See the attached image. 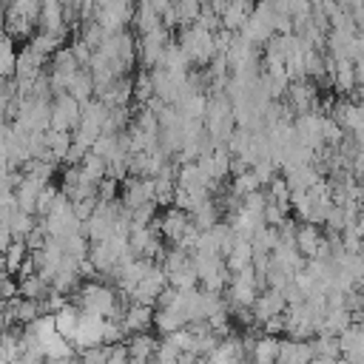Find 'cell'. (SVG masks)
I'll return each mask as SVG.
<instances>
[{"label": "cell", "instance_id": "15", "mask_svg": "<svg viewBox=\"0 0 364 364\" xmlns=\"http://www.w3.org/2000/svg\"><path fill=\"white\" fill-rule=\"evenodd\" d=\"M250 9H253V0H230V3H228V9H225V11H222V17H219V26H222L225 31L236 34V31L242 28V23L247 20Z\"/></svg>", "mask_w": 364, "mask_h": 364}, {"label": "cell", "instance_id": "21", "mask_svg": "<svg viewBox=\"0 0 364 364\" xmlns=\"http://www.w3.org/2000/svg\"><path fill=\"white\" fill-rule=\"evenodd\" d=\"M48 293H51L48 282H43L37 273H31V276H20V279H17V296H20V299L43 301Z\"/></svg>", "mask_w": 364, "mask_h": 364}, {"label": "cell", "instance_id": "3", "mask_svg": "<svg viewBox=\"0 0 364 364\" xmlns=\"http://www.w3.org/2000/svg\"><path fill=\"white\" fill-rule=\"evenodd\" d=\"M171 43V31L168 28H154V31H148V34H139L136 37V60H139V65L148 71V68H154V65H159V57H162V51H165V46Z\"/></svg>", "mask_w": 364, "mask_h": 364}, {"label": "cell", "instance_id": "24", "mask_svg": "<svg viewBox=\"0 0 364 364\" xmlns=\"http://www.w3.org/2000/svg\"><path fill=\"white\" fill-rule=\"evenodd\" d=\"M65 94L74 97L80 105L88 102V100L94 97V80H91V74H88L85 68H80V71L74 74V80L68 82V91H65Z\"/></svg>", "mask_w": 364, "mask_h": 364}, {"label": "cell", "instance_id": "42", "mask_svg": "<svg viewBox=\"0 0 364 364\" xmlns=\"http://www.w3.org/2000/svg\"><path fill=\"white\" fill-rule=\"evenodd\" d=\"M202 3H205V0H202Z\"/></svg>", "mask_w": 364, "mask_h": 364}, {"label": "cell", "instance_id": "32", "mask_svg": "<svg viewBox=\"0 0 364 364\" xmlns=\"http://www.w3.org/2000/svg\"><path fill=\"white\" fill-rule=\"evenodd\" d=\"M344 136L347 134L338 128V122L333 117H321V142H324V148H338Z\"/></svg>", "mask_w": 364, "mask_h": 364}, {"label": "cell", "instance_id": "12", "mask_svg": "<svg viewBox=\"0 0 364 364\" xmlns=\"http://www.w3.org/2000/svg\"><path fill=\"white\" fill-rule=\"evenodd\" d=\"M151 318H154V307H148V304H125V313H122V330L128 333V336H134V333H148L151 330Z\"/></svg>", "mask_w": 364, "mask_h": 364}, {"label": "cell", "instance_id": "36", "mask_svg": "<svg viewBox=\"0 0 364 364\" xmlns=\"http://www.w3.org/2000/svg\"><path fill=\"white\" fill-rule=\"evenodd\" d=\"M284 219H287V210H284V208H279V205H273V202L264 205V210H262V222H264L267 228H279Z\"/></svg>", "mask_w": 364, "mask_h": 364}, {"label": "cell", "instance_id": "41", "mask_svg": "<svg viewBox=\"0 0 364 364\" xmlns=\"http://www.w3.org/2000/svg\"><path fill=\"white\" fill-rule=\"evenodd\" d=\"M3 14H6V6L0 3V26H3Z\"/></svg>", "mask_w": 364, "mask_h": 364}, {"label": "cell", "instance_id": "17", "mask_svg": "<svg viewBox=\"0 0 364 364\" xmlns=\"http://www.w3.org/2000/svg\"><path fill=\"white\" fill-rule=\"evenodd\" d=\"M136 34H148V31H154V28H159L162 23H159V14L151 9V3L148 0H136V6H134V14H131V23H128Z\"/></svg>", "mask_w": 364, "mask_h": 364}, {"label": "cell", "instance_id": "38", "mask_svg": "<svg viewBox=\"0 0 364 364\" xmlns=\"http://www.w3.org/2000/svg\"><path fill=\"white\" fill-rule=\"evenodd\" d=\"M102 364H128L125 344H105V361Z\"/></svg>", "mask_w": 364, "mask_h": 364}, {"label": "cell", "instance_id": "25", "mask_svg": "<svg viewBox=\"0 0 364 364\" xmlns=\"http://www.w3.org/2000/svg\"><path fill=\"white\" fill-rule=\"evenodd\" d=\"M43 139H46V154L54 159V162H63V156H65V151H68V145H71V134L68 131H46L43 134Z\"/></svg>", "mask_w": 364, "mask_h": 364}, {"label": "cell", "instance_id": "13", "mask_svg": "<svg viewBox=\"0 0 364 364\" xmlns=\"http://www.w3.org/2000/svg\"><path fill=\"white\" fill-rule=\"evenodd\" d=\"M276 355H279V336H256L253 344H250V353H247V361L250 364H276Z\"/></svg>", "mask_w": 364, "mask_h": 364}, {"label": "cell", "instance_id": "29", "mask_svg": "<svg viewBox=\"0 0 364 364\" xmlns=\"http://www.w3.org/2000/svg\"><path fill=\"white\" fill-rule=\"evenodd\" d=\"M262 185L256 182V176H253V171L247 168V171H242V173H236V176H230V182H228V191L230 193H236L239 199L242 196H247V193H253V191H259Z\"/></svg>", "mask_w": 364, "mask_h": 364}, {"label": "cell", "instance_id": "5", "mask_svg": "<svg viewBox=\"0 0 364 364\" xmlns=\"http://www.w3.org/2000/svg\"><path fill=\"white\" fill-rule=\"evenodd\" d=\"M105 117H108V108H105L97 97H91L88 102L80 105V119H77V128H74L71 134H77V136L94 142V139L102 134V122H105Z\"/></svg>", "mask_w": 364, "mask_h": 364}, {"label": "cell", "instance_id": "30", "mask_svg": "<svg viewBox=\"0 0 364 364\" xmlns=\"http://www.w3.org/2000/svg\"><path fill=\"white\" fill-rule=\"evenodd\" d=\"M60 242H63V253H65L68 259L80 262V259H85V256H88V239H85L82 233L65 236V239H60Z\"/></svg>", "mask_w": 364, "mask_h": 364}, {"label": "cell", "instance_id": "14", "mask_svg": "<svg viewBox=\"0 0 364 364\" xmlns=\"http://www.w3.org/2000/svg\"><path fill=\"white\" fill-rule=\"evenodd\" d=\"M310 347L307 341H296V338H279V355L276 364H310Z\"/></svg>", "mask_w": 364, "mask_h": 364}, {"label": "cell", "instance_id": "11", "mask_svg": "<svg viewBox=\"0 0 364 364\" xmlns=\"http://www.w3.org/2000/svg\"><path fill=\"white\" fill-rule=\"evenodd\" d=\"M188 225H191L188 213H182V210H176V208H165V210L156 216V230H159L162 242H171V245L179 242V236L185 233Z\"/></svg>", "mask_w": 364, "mask_h": 364}, {"label": "cell", "instance_id": "20", "mask_svg": "<svg viewBox=\"0 0 364 364\" xmlns=\"http://www.w3.org/2000/svg\"><path fill=\"white\" fill-rule=\"evenodd\" d=\"M159 68L173 71V74H188V71H191V63H188L185 51L176 46L173 37H171V43L165 46V51H162V57H159Z\"/></svg>", "mask_w": 364, "mask_h": 364}, {"label": "cell", "instance_id": "9", "mask_svg": "<svg viewBox=\"0 0 364 364\" xmlns=\"http://www.w3.org/2000/svg\"><path fill=\"white\" fill-rule=\"evenodd\" d=\"M336 341H338V355H341L344 361H350V364H364V330H361L358 321H353L350 327H344V330L336 336Z\"/></svg>", "mask_w": 364, "mask_h": 364}, {"label": "cell", "instance_id": "27", "mask_svg": "<svg viewBox=\"0 0 364 364\" xmlns=\"http://www.w3.org/2000/svg\"><path fill=\"white\" fill-rule=\"evenodd\" d=\"M165 279H168V287H173V290H193V287H199V279H196V270H193L191 262L185 267L168 273Z\"/></svg>", "mask_w": 364, "mask_h": 364}, {"label": "cell", "instance_id": "34", "mask_svg": "<svg viewBox=\"0 0 364 364\" xmlns=\"http://www.w3.org/2000/svg\"><path fill=\"white\" fill-rule=\"evenodd\" d=\"M77 37H80V40H82V43H85V46H88L91 51H94V48H97L100 43H102L105 31L100 28V23H94V20H85V23L80 26V34H77Z\"/></svg>", "mask_w": 364, "mask_h": 364}, {"label": "cell", "instance_id": "22", "mask_svg": "<svg viewBox=\"0 0 364 364\" xmlns=\"http://www.w3.org/2000/svg\"><path fill=\"white\" fill-rule=\"evenodd\" d=\"M188 321L182 318V313H176L173 307H154V318H151V327H156L162 336H168V333H173V330H179V327H185Z\"/></svg>", "mask_w": 364, "mask_h": 364}, {"label": "cell", "instance_id": "1", "mask_svg": "<svg viewBox=\"0 0 364 364\" xmlns=\"http://www.w3.org/2000/svg\"><path fill=\"white\" fill-rule=\"evenodd\" d=\"M74 304L82 313H91V316H100V318H122L128 299L119 296L111 284H105L100 279H91V282H85L74 290Z\"/></svg>", "mask_w": 364, "mask_h": 364}, {"label": "cell", "instance_id": "33", "mask_svg": "<svg viewBox=\"0 0 364 364\" xmlns=\"http://www.w3.org/2000/svg\"><path fill=\"white\" fill-rule=\"evenodd\" d=\"M57 193H60V188H57V185H51V182L37 193V205H34V216H37V219H46V216L51 213Z\"/></svg>", "mask_w": 364, "mask_h": 364}, {"label": "cell", "instance_id": "23", "mask_svg": "<svg viewBox=\"0 0 364 364\" xmlns=\"http://www.w3.org/2000/svg\"><path fill=\"white\" fill-rule=\"evenodd\" d=\"M26 46L34 51V54H40L43 60H48L57 48H63V37H57V34H48V31H34L28 40H26Z\"/></svg>", "mask_w": 364, "mask_h": 364}, {"label": "cell", "instance_id": "19", "mask_svg": "<svg viewBox=\"0 0 364 364\" xmlns=\"http://www.w3.org/2000/svg\"><path fill=\"white\" fill-rule=\"evenodd\" d=\"M122 344L128 350V358H139V361H151V355L156 350V338L151 333H134Z\"/></svg>", "mask_w": 364, "mask_h": 364}, {"label": "cell", "instance_id": "39", "mask_svg": "<svg viewBox=\"0 0 364 364\" xmlns=\"http://www.w3.org/2000/svg\"><path fill=\"white\" fill-rule=\"evenodd\" d=\"M94 205H97V199H82V202H71V210H74V216L80 222H85L94 213Z\"/></svg>", "mask_w": 364, "mask_h": 364}, {"label": "cell", "instance_id": "16", "mask_svg": "<svg viewBox=\"0 0 364 364\" xmlns=\"http://www.w3.org/2000/svg\"><path fill=\"white\" fill-rule=\"evenodd\" d=\"M250 259H253V247H250V242H245V239H233L230 250L222 256L228 273H239V270L250 267Z\"/></svg>", "mask_w": 364, "mask_h": 364}, {"label": "cell", "instance_id": "26", "mask_svg": "<svg viewBox=\"0 0 364 364\" xmlns=\"http://www.w3.org/2000/svg\"><path fill=\"white\" fill-rule=\"evenodd\" d=\"M80 176H82V182H88V185H97L100 179H105V159H100V156H94L91 151L80 159Z\"/></svg>", "mask_w": 364, "mask_h": 364}, {"label": "cell", "instance_id": "31", "mask_svg": "<svg viewBox=\"0 0 364 364\" xmlns=\"http://www.w3.org/2000/svg\"><path fill=\"white\" fill-rule=\"evenodd\" d=\"M26 256H28V250H26V245L23 242H11L6 250H3V262H6V273H14L17 276V270H20V264L26 262Z\"/></svg>", "mask_w": 364, "mask_h": 364}, {"label": "cell", "instance_id": "6", "mask_svg": "<svg viewBox=\"0 0 364 364\" xmlns=\"http://www.w3.org/2000/svg\"><path fill=\"white\" fill-rule=\"evenodd\" d=\"M168 287V279H165V273H162V267L159 264H151V270L136 282V287L128 293V301L131 304H148V307H154L156 304V296L162 293Z\"/></svg>", "mask_w": 364, "mask_h": 364}, {"label": "cell", "instance_id": "18", "mask_svg": "<svg viewBox=\"0 0 364 364\" xmlns=\"http://www.w3.org/2000/svg\"><path fill=\"white\" fill-rule=\"evenodd\" d=\"M51 321H54L57 336H63L65 341H71V336L77 330V321H80V307L74 301H68L65 307H60L57 313H51Z\"/></svg>", "mask_w": 364, "mask_h": 364}, {"label": "cell", "instance_id": "37", "mask_svg": "<svg viewBox=\"0 0 364 364\" xmlns=\"http://www.w3.org/2000/svg\"><path fill=\"white\" fill-rule=\"evenodd\" d=\"M68 51H71V57L77 60V65H80V68H85V65H88V60H91V48H88L80 37H74V40L68 43Z\"/></svg>", "mask_w": 364, "mask_h": 364}, {"label": "cell", "instance_id": "2", "mask_svg": "<svg viewBox=\"0 0 364 364\" xmlns=\"http://www.w3.org/2000/svg\"><path fill=\"white\" fill-rule=\"evenodd\" d=\"M176 46L185 51V57H188L191 68H193V65H196V68H205V65L216 57L213 34H210V31H205V28H199V26H193V23L179 28Z\"/></svg>", "mask_w": 364, "mask_h": 364}, {"label": "cell", "instance_id": "10", "mask_svg": "<svg viewBox=\"0 0 364 364\" xmlns=\"http://www.w3.org/2000/svg\"><path fill=\"white\" fill-rule=\"evenodd\" d=\"M284 296H282V290H273V287H262L259 290V296L253 299V304H250V313H253V321H267V318H273V316H282L284 313Z\"/></svg>", "mask_w": 364, "mask_h": 364}, {"label": "cell", "instance_id": "7", "mask_svg": "<svg viewBox=\"0 0 364 364\" xmlns=\"http://www.w3.org/2000/svg\"><path fill=\"white\" fill-rule=\"evenodd\" d=\"M284 105L290 108V114H304V111H316V102H318V85L313 80H296L287 85L284 91Z\"/></svg>", "mask_w": 364, "mask_h": 364}, {"label": "cell", "instance_id": "40", "mask_svg": "<svg viewBox=\"0 0 364 364\" xmlns=\"http://www.w3.org/2000/svg\"><path fill=\"white\" fill-rule=\"evenodd\" d=\"M11 242H14V236H11V230H9V222H6V219H0V253H3Z\"/></svg>", "mask_w": 364, "mask_h": 364}, {"label": "cell", "instance_id": "8", "mask_svg": "<svg viewBox=\"0 0 364 364\" xmlns=\"http://www.w3.org/2000/svg\"><path fill=\"white\" fill-rule=\"evenodd\" d=\"M102 321L105 318L80 310V321H77V330L71 336V347L80 350V353L88 350V347H100L102 344Z\"/></svg>", "mask_w": 364, "mask_h": 364}, {"label": "cell", "instance_id": "35", "mask_svg": "<svg viewBox=\"0 0 364 364\" xmlns=\"http://www.w3.org/2000/svg\"><path fill=\"white\" fill-rule=\"evenodd\" d=\"M94 193H97V202H114V199H119V182L105 176L94 185Z\"/></svg>", "mask_w": 364, "mask_h": 364}, {"label": "cell", "instance_id": "28", "mask_svg": "<svg viewBox=\"0 0 364 364\" xmlns=\"http://www.w3.org/2000/svg\"><path fill=\"white\" fill-rule=\"evenodd\" d=\"M9 230H11V236H14V242H23L26 236H28V230L37 225V216H31V213H23V210H14L9 219Z\"/></svg>", "mask_w": 364, "mask_h": 364}, {"label": "cell", "instance_id": "4", "mask_svg": "<svg viewBox=\"0 0 364 364\" xmlns=\"http://www.w3.org/2000/svg\"><path fill=\"white\" fill-rule=\"evenodd\" d=\"M80 119V102L68 94H57L48 102V128L51 131H74Z\"/></svg>", "mask_w": 364, "mask_h": 364}]
</instances>
